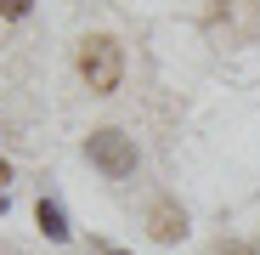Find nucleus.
I'll list each match as a JSON object with an SVG mask.
<instances>
[{
    "label": "nucleus",
    "mask_w": 260,
    "mask_h": 255,
    "mask_svg": "<svg viewBox=\"0 0 260 255\" xmlns=\"http://www.w3.org/2000/svg\"><path fill=\"white\" fill-rule=\"evenodd\" d=\"M34 221H40V233H46L51 244H68V221H62V204L57 199H40L34 204Z\"/></svg>",
    "instance_id": "obj_4"
},
{
    "label": "nucleus",
    "mask_w": 260,
    "mask_h": 255,
    "mask_svg": "<svg viewBox=\"0 0 260 255\" xmlns=\"http://www.w3.org/2000/svg\"><path fill=\"white\" fill-rule=\"evenodd\" d=\"M6 182H12V164H6V159H0V187H6Z\"/></svg>",
    "instance_id": "obj_6"
},
{
    "label": "nucleus",
    "mask_w": 260,
    "mask_h": 255,
    "mask_svg": "<svg viewBox=\"0 0 260 255\" xmlns=\"http://www.w3.org/2000/svg\"><path fill=\"white\" fill-rule=\"evenodd\" d=\"M85 159H91L108 182L136 176V142H130L124 131H91V136H85Z\"/></svg>",
    "instance_id": "obj_2"
},
{
    "label": "nucleus",
    "mask_w": 260,
    "mask_h": 255,
    "mask_svg": "<svg viewBox=\"0 0 260 255\" xmlns=\"http://www.w3.org/2000/svg\"><path fill=\"white\" fill-rule=\"evenodd\" d=\"M79 79L91 85V97H113L124 79V51L113 34H85L79 40Z\"/></svg>",
    "instance_id": "obj_1"
},
{
    "label": "nucleus",
    "mask_w": 260,
    "mask_h": 255,
    "mask_svg": "<svg viewBox=\"0 0 260 255\" xmlns=\"http://www.w3.org/2000/svg\"><path fill=\"white\" fill-rule=\"evenodd\" d=\"M147 233H153L158 244H176V238H187V210H181L176 199H158V204L147 210Z\"/></svg>",
    "instance_id": "obj_3"
},
{
    "label": "nucleus",
    "mask_w": 260,
    "mask_h": 255,
    "mask_svg": "<svg viewBox=\"0 0 260 255\" xmlns=\"http://www.w3.org/2000/svg\"><path fill=\"white\" fill-rule=\"evenodd\" d=\"M108 255H124V249H108Z\"/></svg>",
    "instance_id": "obj_7"
},
{
    "label": "nucleus",
    "mask_w": 260,
    "mask_h": 255,
    "mask_svg": "<svg viewBox=\"0 0 260 255\" xmlns=\"http://www.w3.org/2000/svg\"><path fill=\"white\" fill-rule=\"evenodd\" d=\"M34 0H0V17H28Z\"/></svg>",
    "instance_id": "obj_5"
}]
</instances>
